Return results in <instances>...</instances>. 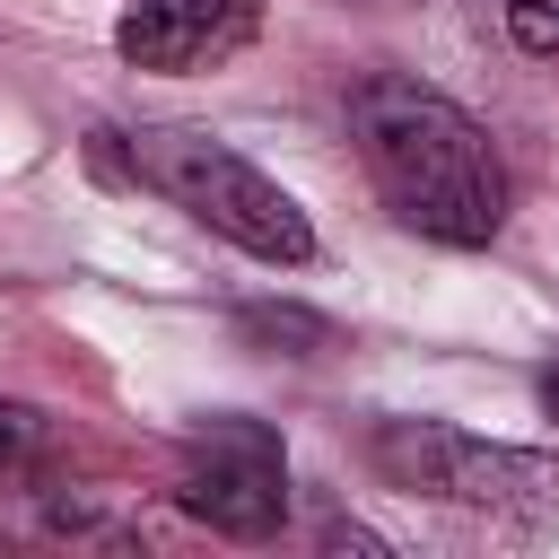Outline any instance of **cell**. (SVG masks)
I'll use <instances>...</instances> for the list:
<instances>
[{
  "label": "cell",
  "instance_id": "1",
  "mask_svg": "<svg viewBox=\"0 0 559 559\" xmlns=\"http://www.w3.org/2000/svg\"><path fill=\"white\" fill-rule=\"evenodd\" d=\"M349 140L402 227L437 245H489L507 227V166L454 96L419 79H367L349 96Z\"/></svg>",
  "mask_w": 559,
  "mask_h": 559
},
{
  "label": "cell",
  "instance_id": "2",
  "mask_svg": "<svg viewBox=\"0 0 559 559\" xmlns=\"http://www.w3.org/2000/svg\"><path fill=\"white\" fill-rule=\"evenodd\" d=\"M122 157H131V175L148 192H166L183 218H201L236 253H253L271 271L314 262V218L253 157H236L227 140H210V131H122Z\"/></svg>",
  "mask_w": 559,
  "mask_h": 559
},
{
  "label": "cell",
  "instance_id": "3",
  "mask_svg": "<svg viewBox=\"0 0 559 559\" xmlns=\"http://www.w3.org/2000/svg\"><path fill=\"white\" fill-rule=\"evenodd\" d=\"M376 472L393 489H419V498H445V507H472L498 524H559V454L489 445V437H463L445 419H384Z\"/></svg>",
  "mask_w": 559,
  "mask_h": 559
},
{
  "label": "cell",
  "instance_id": "4",
  "mask_svg": "<svg viewBox=\"0 0 559 559\" xmlns=\"http://www.w3.org/2000/svg\"><path fill=\"white\" fill-rule=\"evenodd\" d=\"M175 498H183L210 533L262 542V533H280V515H288V454H280V437H271L262 419L218 411V419L192 428V445H183V489H175Z\"/></svg>",
  "mask_w": 559,
  "mask_h": 559
},
{
  "label": "cell",
  "instance_id": "5",
  "mask_svg": "<svg viewBox=\"0 0 559 559\" xmlns=\"http://www.w3.org/2000/svg\"><path fill=\"white\" fill-rule=\"evenodd\" d=\"M253 26H262V0H122L114 52L131 70L192 79V70H218L227 52H245Z\"/></svg>",
  "mask_w": 559,
  "mask_h": 559
},
{
  "label": "cell",
  "instance_id": "6",
  "mask_svg": "<svg viewBox=\"0 0 559 559\" xmlns=\"http://www.w3.org/2000/svg\"><path fill=\"white\" fill-rule=\"evenodd\" d=\"M44 445H52V419H44L35 402H9V393H0V472L44 463Z\"/></svg>",
  "mask_w": 559,
  "mask_h": 559
},
{
  "label": "cell",
  "instance_id": "7",
  "mask_svg": "<svg viewBox=\"0 0 559 559\" xmlns=\"http://www.w3.org/2000/svg\"><path fill=\"white\" fill-rule=\"evenodd\" d=\"M507 9H515V26L533 44H559V0H507Z\"/></svg>",
  "mask_w": 559,
  "mask_h": 559
},
{
  "label": "cell",
  "instance_id": "8",
  "mask_svg": "<svg viewBox=\"0 0 559 559\" xmlns=\"http://www.w3.org/2000/svg\"><path fill=\"white\" fill-rule=\"evenodd\" d=\"M542 411H550V419H559V367H550V376H542Z\"/></svg>",
  "mask_w": 559,
  "mask_h": 559
}]
</instances>
